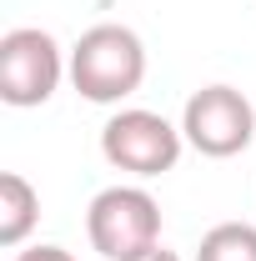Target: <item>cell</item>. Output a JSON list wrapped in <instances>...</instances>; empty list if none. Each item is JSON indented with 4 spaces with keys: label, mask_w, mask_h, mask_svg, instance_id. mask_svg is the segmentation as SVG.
<instances>
[{
    "label": "cell",
    "mask_w": 256,
    "mask_h": 261,
    "mask_svg": "<svg viewBox=\"0 0 256 261\" xmlns=\"http://www.w3.org/2000/svg\"><path fill=\"white\" fill-rule=\"evenodd\" d=\"M131 261H181V256L166 251V246H151V251H141V256H131Z\"/></svg>",
    "instance_id": "9c48e42d"
},
{
    "label": "cell",
    "mask_w": 256,
    "mask_h": 261,
    "mask_svg": "<svg viewBox=\"0 0 256 261\" xmlns=\"http://www.w3.org/2000/svg\"><path fill=\"white\" fill-rule=\"evenodd\" d=\"M181 136L191 151L211 156V161L241 156L256 136V106L236 86H201L181 111Z\"/></svg>",
    "instance_id": "5b68a950"
},
{
    "label": "cell",
    "mask_w": 256,
    "mask_h": 261,
    "mask_svg": "<svg viewBox=\"0 0 256 261\" xmlns=\"http://www.w3.org/2000/svg\"><path fill=\"white\" fill-rule=\"evenodd\" d=\"M15 261H75V256H70L65 246H25Z\"/></svg>",
    "instance_id": "ba28073f"
},
{
    "label": "cell",
    "mask_w": 256,
    "mask_h": 261,
    "mask_svg": "<svg viewBox=\"0 0 256 261\" xmlns=\"http://www.w3.org/2000/svg\"><path fill=\"white\" fill-rule=\"evenodd\" d=\"M86 236L106 261H131L161 246V206L146 186H106L86 211Z\"/></svg>",
    "instance_id": "3957f363"
},
{
    "label": "cell",
    "mask_w": 256,
    "mask_h": 261,
    "mask_svg": "<svg viewBox=\"0 0 256 261\" xmlns=\"http://www.w3.org/2000/svg\"><path fill=\"white\" fill-rule=\"evenodd\" d=\"M40 221V191L20 171H5L0 176V246H25V236Z\"/></svg>",
    "instance_id": "8992f818"
},
{
    "label": "cell",
    "mask_w": 256,
    "mask_h": 261,
    "mask_svg": "<svg viewBox=\"0 0 256 261\" xmlns=\"http://www.w3.org/2000/svg\"><path fill=\"white\" fill-rule=\"evenodd\" d=\"M181 146H186L181 126H171L166 116L141 111V106L116 111V116L100 126V156L116 166V171L141 176V181H146V176H166V171H176Z\"/></svg>",
    "instance_id": "277c9868"
},
{
    "label": "cell",
    "mask_w": 256,
    "mask_h": 261,
    "mask_svg": "<svg viewBox=\"0 0 256 261\" xmlns=\"http://www.w3.org/2000/svg\"><path fill=\"white\" fill-rule=\"evenodd\" d=\"M146 81V45L131 25H91L70 45V86L91 106H121Z\"/></svg>",
    "instance_id": "6da1fadb"
},
{
    "label": "cell",
    "mask_w": 256,
    "mask_h": 261,
    "mask_svg": "<svg viewBox=\"0 0 256 261\" xmlns=\"http://www.w3.org/2000/svg\"><path fill=\"white\" fill-rule=\"evenodd\" d=\"M196 261H256V226L251 221H221L201 236Z\"/></svg>",
    "instance_id": "52a82bcc"
},
{
    "label": "cell",
    "mask_w": 256,
    "mask_h": 261,
    "mask_svg": "<svg viewBox=\"0 0 256 261\" xmlns=\"http://www.w3.org/2000/svg\"><path fill=\"white\" fill-rule=\"evenodd\" d=\"M70 61L56 45V35L40 25H15L0 35V100L15 111H31L61 91Z\"/></svg>",
    "instance_id": "7a4b0ae2"
}]
</instances>
